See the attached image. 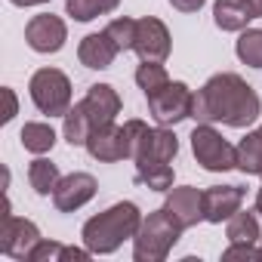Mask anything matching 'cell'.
Segmentation results:
<instances>
[{
	"label": "cell",
	"instance_id": "6da1fadb",
	"mask_svg": "<svg viewBox=\"0 0 262 262\" xmlns=\"http://www.w3.org/2000/svg\"><path fill=\"white\" fill-rule=\"evenodd\" d=\"M262 114L259 93L234 71L213 74L198 93L191 105V117L198 123H225L234 129L253 126Z\"/></svg>",
	"mask_w": 262,
	"mask_h": 262
},
{
	"label": "cell",
	"instance_id": "7a4b0ae2",
	"mask_svg": "<svg viewBox=\"0 0 262 262\" xmlns=\"http://www.w3.org/2000/svg\"><path fill=\"white\" fill-rule=\"evenodd\" d=\"M142 210L133 204V201H117L111 204L108 210L96 213L93 219L83 222V247L93 253V256H108L114 253L123 241H133L139 225H142Z\"/></svg>",
	"mask_w": 262,
	"mask_h": 262
},
{
	"label": "cell",
	"instance_id": "3957f363",
	"mask_svg": "<svg viewBox=\"0 0 262 262\" xmlns=\"http://www.w3.org/2000/svg\"><path fill=\"white\" fill-rule=\"evenodd\" d=\"M179 234H182V225L164 207L151 210L133 237V259L136 262H164L170 256V250L176 247Z\"/></svg>",
	"mask_w": 262,
	"mask_h": 262
},
{
	"label": "cell",
	"instance_id": "277c9868",
	"mask_svg": "<svg viewBox=\"0 0 262 262\" xmlns=\"http://www.w3.org/2000/svg\"><path fill=\"white\" fill-rule=\"evenodd\" d=\"M31 102L47 117H65L71 108V80L59 68H37L28 80Z\"/></svg>",
	"mask_w": 262,
	"mask_h": 262
},
{
	"label": "cell",
	"instance_id": "5b68a950",
	"mask_svg": "<svg viewBox=\"0 0 262 262\" xmlns=\"http://www.w3.org/2000/svg\"><path fill=\"white\" fill-rule=\"evenodd\" d=\"M191 139V155L207 173H228L237 170V148L219 133L213 123H198Z\"/></svg>",
	"mask_w": 262,
	"mask_h": 262
},
{
	"label": "cell",
	"instance_id": "8992f818",
	"mask_svg": "<svg viewBox=\"0 0 262 262\" xmlns=\"http://www.w3.org/2000/svg\"><path fill=\"white\" fill-rule=\"evenodd\" d=\"M148 99V111L161 126H176L185 117H191V105H194V90L185 80H170L161 90H155Z\"/></svg>",
	"mask_w": 262,
	"mask_h": 262
},
{
	"label": "cell",
	"instance_id": "52a82bcc",
	"mask_svg": "<svg viewBox=\"0 0 262 262\" xmlns=\"http://www.w3.org/2000/svg\"><path fill=\"white\" fill-rule=\"evenodd\" d=\"M37 241H40V228L31 219L4 213V225H0V253L4 256L28 262V253L37 247Z\"/></svg>",
	"mask_w": 262,
	"mask_h": 262
},
{
	"label": "cell",
	"instance_id": "ba28073f",
	"mask_svg": "<svg viewBox=\"0 0 262 262\" xmlns=\"http://www.w3.org/2000/svg\"><path fill=\"white\" fill-rule=\"evenodd\" d=\"M170 50H173L170 28H167L158 16H142V19H136V47H133V53H136L142 62H167Z\"/></svg>",
	"mask_w": 262,
	"mask_h": 262
},
{
	"label": "cell",
	"instance_id": "9c48e42d",
	"mask_svg": "<svg viewBox=\"0 0 262 262\" xmlns=\"http://www.w3.org/2000/svg\"><path fill=\"white\" fill-rule=\"evenodd\" d=\"M25 40L34 53L40 56H50V53H59L68 40V25L65 19L53 16V13H40V16H31L28 25H25Z\"/></svg>",
	"mask_w": 262,
	"mask_h": 262
},
{
	"label": "cell",
	"instance_id": "30bf717a",
	"mask_svg": "<svg viewBox=\"0 0 262 262\" xmlns=\"http://www.w3.org/2000/svg\"><path fill=\"white\" fill-rule=\"evenodd\" d=\"M96 191H99L96 176H90V173H68V176L59 179V185L53 191V204H56L59 213H74V210L86 207L96 198Z\"/></svg>",
	"mask_w": 262,
	"mask_h": 262
},
{
	"label": "cell",
	"instance_id": "8fae6325",
	"mask_svg": "<svg viewBox=\"0 0 262 262\" xmlns=\"http://www.w3.org/2000/svg\"><path fill=\"white\" fill-rule=\"evenodd\" d=\"M164 210L185 228H194L201 219H204V191H198L194 185H179V188H170L167 191V201H164Z\"/></svg>",
	"mask_w": 262,
	"mask_h": 262
},
{
	"label": "cell",
	"instance_id": "7c38bea8",
	"mask_svg": "<svg viewBox=\"0 0 262 262\" xmlns=\"http://www.w3.org/2000/svg\"><path fill=\"white\" fill-rule=\"evenodd\" d=\"M83 148L90 151V158H96V161H102V164H114V161L129 158L126 133H123V126H117V123L96 126V129H93V136L86 139Z\"/></svg>",
	"mask_w": 262,
	"mask_h": 262
},
{
	"label": "cell",
	"instance_id": "4fadbf2b",
	"mask_svg": "<svg viewBox=\"0 0 262 262\" xmlns=\"http://www.w3.org/2000/svg\"><path fill=\"white\" fill-rule=\"evenodd\" d=\"M244 207V188L241 185H213L204 191V222L222 225Z\"/></svg>",
	"mask_w": 262,
	"mask_h": 262
},
{
	"label": "cell",
	"instance_id": "5bb4252c",
	"mask_svg": "<svg viewBox=\"0 0 262 262\" xmlns=\"http://www.w3.org/2000/svg\"><path fill=\"white\" fill-rule=\"evenodd\" d=\"M117 43L108 37V31H96V34H86L80 43H77V59L83 68H93V71H105L111 68V62L117 59Z\"/></svg>",
	"mask_w": 262,
	"mask_h": 262
},
{
	"label": "cell",
	"instance_id": "9a60e30c",
	"mask_svg": "<svg viewBox=\"0 0 262 262\" xmlns=\"http://www.w3.org/2000/svg\"><path fill=\"white\" fill-rule=\"evenodd\" d=\"M83 105H86L93 123L96 126H105V123H114L117 120L123 102H120V96H117V90L111 83H93L86 90V96H83Z\"/></svg>",
	"mask_w": 262,
	"mask_h": 262
},
{
	"label": "cell",
	"instance_id": "2e32d148",
	"mask_svg": "<svg viewBox=\"0 0 262 262\" xmlns=\"http://www.w3.org/2000/svg\"><path fill=\"white\" fill-rule=\"evenodd\" d=\"M256 19L250 0H216L213 4V22L219 31H244Z\"/></svg>",
	"mask_w": 262,
	"mask_h": 262
},
{
	"label": "cell",
	"instance_id": "e0dca14e",
	"mask_svg": "<svg viewBox=\"0 0 262 262\" xmlns=\"http://www.w3.org/2000/svg\"><path fill=\"white\" fill-rule=\"evenodd\" d=\"M93 129H96V123H93V117H90L83 99L74 102V105L68 108V114L62 117V136H65V142H68L71 148H80V145H86V139L93 136Z\"/></svg>",
	"mask_w": 262,
	"mask_h": 262
},
{
	"label": "cell",
	"instance_id": "ac0fdd59",
	"mask_svg": "<svg viewBox=\"0 0 262 262\" xmlns=\"http://www.w3.org/2000/svg\"><path fill=\"white\" fill-rule=\"evenodd\" d=\"M237 170L244 176H262V123L247 133L237 145Z\"/></svg>",
	"mask_w": 262,
	"mask_h": 262
},
{
	"label": "cell",
	"instance_id": "d6986e66",
	"mask_svg": "<svg viewBox=\"0 0 262 262\" xmlns=\"http://www.w3.org/2000/svg\"><path fill=\"white\" fill-rule=\"evenodd\" d=\"M225 237L228 244H256L262 241V228H259V213L253 210H237L228 225H225Z\"/></svg>",
	"mask_w": 262,
	"mask_h": 262
},
{
	"label": "cell",
	"instance_id": "ffe728a7",
	"mask_svg": "<svg viewBox=\"0 0 262 262\" xmlns=\"http://www.w3.org/2000/svg\"><path fill=\"white\" fill-rule=\"evenodd\" d=\"M19 139H22V148H25V151H31V155H47V151H53V145H56V129H53L50 123H43V120H28V123L22 126Z\"/></svg>",
	"mask_w": 262,
	"mask_h": 262
},
{
	"label": "cell",
	"instance_id": "44dd1931",
	"mask_svg": "<svg viewBox=\"0 0 262 262\" xmlns=\"http://www.w3.org/2000/svg\"><path fill=\"white\" fill-rule=\"evenodd\" d=\"M59 179H62V173H59V167H56L53 161L37 158V161L28 164V182H31V188H34L40 198H50V194L56 191Z\"/></svg>",
	"mask_w": 262,
	"mask_h": 262
},
{
	"label": "cell",
	"instance_id": "7402d4cb",
	"mask_svg": "<svg viewBox=\"0 0 262 262\" xmlns=\"http://www.w3.org/2000/svg\"><path fill=\"white\" fill-rule=\"evenodd\" d=\"M173 164H136V182L151 188V191H170L173 188Z\"/></svg>",
	"mask_w": 262,
	"mask_h": 262
},
{
	"label": "cell",
	"instance_id": "603a6c76",
	"mask_svg": "<svg viewBox=\"0 0 262 262\" xmlns=\"http://www.w3.org/2000/svg\"><path fill=\"white\" fill-rule=\"evenodd\" d=\"M120 7V0H65V13L74 22H93Z\"/></svg>",
	"mask_w": 262,
	"mask_h": 262
},
{
	"label": "cell",
	"instance_id": "cb8c5ba5",
	"mask_svg": "<svg viewBox=\"0 0 262 262\" xmlns=\"http://www.w3.org/2000/svg\"><path fill=\"white\" fill-rule=\"evenodd\" d=\"M234 53L244 65L262 68V28H244L234 43Z\"/></svg>",
	"mask_w": 262,
	"mask_h": 262
},
{
	"label": "cell",
	"instance_id": "d4e9b609",
	"mask_svg": "<svg viewBox=\"0 0 262 262\" xmlns=\"http://www.w3.org/2000/svg\"><path fill=\"white\" fill-rule=\"evenodd\" d=\"M133 77H136V83H139V90L145 96H151L155 90H161L164 83H170V74H167L164 62H139V68H136Z\"/></svg>",
	"mask_w": 262,
	"mask_h": 262
},
{
	"label": "cell",
	"instance_id": "484cf974",
	"mask_svg": "<svg viewBox=\"0 0 262 262\" xmlns=\"http://www.w3.org/2000/svg\"><path fill=\"white\" fill-rule=\"evenodd\" d=\"M108 37L117 43V50L120 53H126V50H133L136 47V19H126V16H120V19H114V22H108Z\"/></svg>",
	"mask_w": 262,
	"mask_h": 262
},
{
	"label": "cell",
	"instance_id": "4316f807",
	"mask_svg": "<svg viewBox=\"0 0 262 262\" xmlns=\"http://www.w3.org/2000/svg\"><path fill=\"white\" fill-rule=\"evenodd\" d=\"M65 253H68V247H65V244L40 237V241H37V247L28 253V262H65Z\"/></svg>",
	"mask_w": 262,
	"mask_h": 262
},
{
	"label": "cell",
	"instance_id": "83f0119b",
	"mask_svg": "<svg viewBox=\"0 0 262 262\" xmlns=\"http://www.w3.org/2000/svg\"><path fill=\"white\" fill-rule=\"evenodd\" d=\"M222 259L231 262V259H244V262H262V250L256 244H228L222 250Z\"/></svg>",
	"mask_w": 262,
	"mask_h": 262
},
{
	"label": "cell",
	"instance_id": "f1b7e54d",
	"mask_svg": "<svg viewBox=\"0 0 262 262\" xmlns=\"http://www.w3.org/2000/svg\"><path fill=\"white\" fill-rule=\"evenodd\" d=\"M204 4H207V0H170V7L179 10V13H198Z\"/></svg>",
	"mask_w": 262,
	"mask_h": 262
},
{
	"label": "cell",
	"instance_id": "f546056e",
	"mask_svg": "<svg viewBox=\"0 0 262 262\" xmlns=\"http://www.w3.org/2000/svg\"><path fill=\"white\" fill-rule=\"evenodd\" d=\"M4 96H7V114H4V123H10V120L16 117V111H19V102H16V93H13L10 86H4Z\"/></svg>",
	"mask_w": 262,
	"mask_h": 262
},
{
	"label": "cell",
	"instance_id": "4dcf8cb0",
	"mask_svg": "<svg viewBox=\"0 0 262 262\" xmlns=\"http://www.w3.org/2000/svg\"><path fill=\"white\" fill-rule=\"evenodd\" d=\"M13 7H40V4H50V0H10Z\"/></svg>",
	"mask_w": 262,
	"mask_h": 262
},
{
	"label": "cell",
	"instance_id": "1f68e13d",
	"mask_svg": "<svg viewBox=\"0 0 262 262\" xmlns=\"http://www.w3.org/2000/svg\"><path fill=\"white\" fill-rule=\"evenodd\" d=\"M250 7H253V13H256V19L262 16V0H250Z\"/></svg>",
	"mask_w": 262,
	"mask_h": 262
},
{
	"label": "cell",
	"instance_id": "d6a6232c",
	"mask_svg": "<svg viewBox=\"0 0 262 262\" xmlns=\"http://www.w3.org/2000/svg\"><path fill=\"white\" fill-rule=\"evenodd\" d=\"M256 213L262 216V185H259V191H256Z\"/></svg>",
	"mask_w": 262,
	"mask_h": 262
},
{
	"label": "cell",
	"instance_id": "836d02e7",
	"mask_svg": "<svg viewBox=\"0 0 262 262\" xmlns=\"http://www.w3.org/2000/svg\"><path fill=\"white\" fill-rule=\"evenodd\" d=\"M259 250H262V247H259Z\"/></svg>",
	"mask_w": 262,
	"mask_h": 262
}]
</instances>
